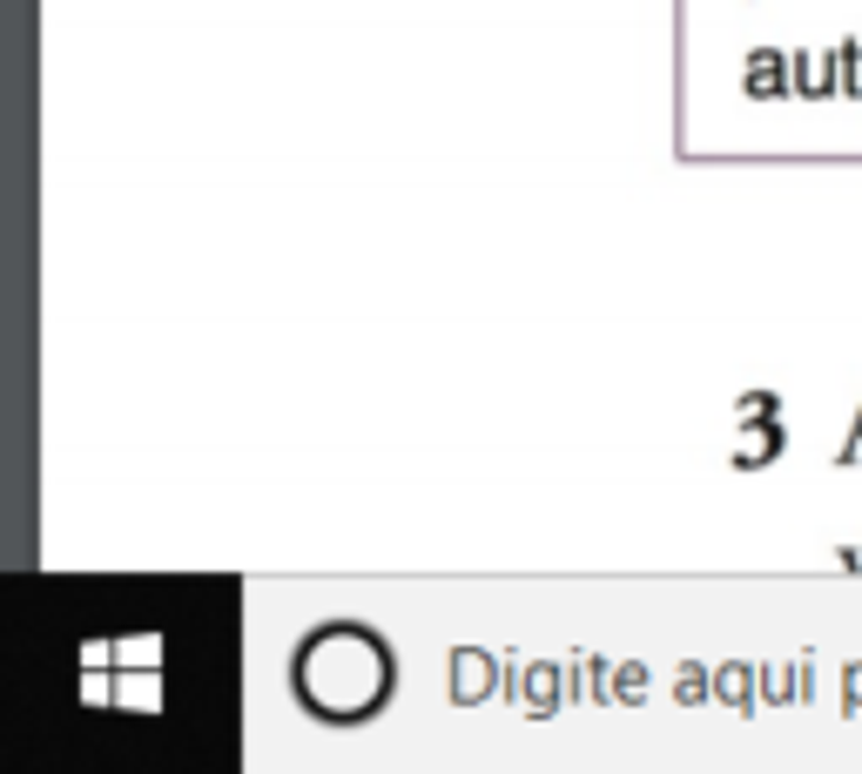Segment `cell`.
<instances>
[{
  "instance_id": "cell-3",
  "label": "cell",
  "mask_w": 862,
  "mask_h": 774,
  "mask_svg": "<svg viewBox=\"0 0 862 774\" xmlns=\"http://www.w3.org/2000/svg\"><path fill=\"white\" fill-rule=\"evenodd\" d=\"M855 95H862V81H855Z\"/></svg>"
},
{
  "instance_id": "cell-1",
  "label": "cell",
  "mask_w": 862,
  "mask_h": 774,
  "mask_svg": "<svg viewBox=\"0 0 862 774\" xmlns=\"http://www.w3.org/2000/svg\"><path fill=\"white\" fill-rule=\"evenodd\" d=\"M297 660L330 667V680H324V673H317V680H297L304 708L324 714V721H365V714L384 708V694H391V653H384V640H371L365 627H324V633L304 640Z\"/></svg>"
},
{
  "instance_id": "cell-2",
  "label": "cell",
  "mask_w": 862,
  "mask_h": 774,
  "mask_svg": "<svg viewBox=\"0 0 862 774\" xmlns=\"http://www.w3.org/2000/svg\"><path fill=\"white\" fill-rule=\"evenodd\" d=\"M782 89H796V54L755 48V54H748V95L768 102V95H782Z\"/></svg>"
}]
</instances>
